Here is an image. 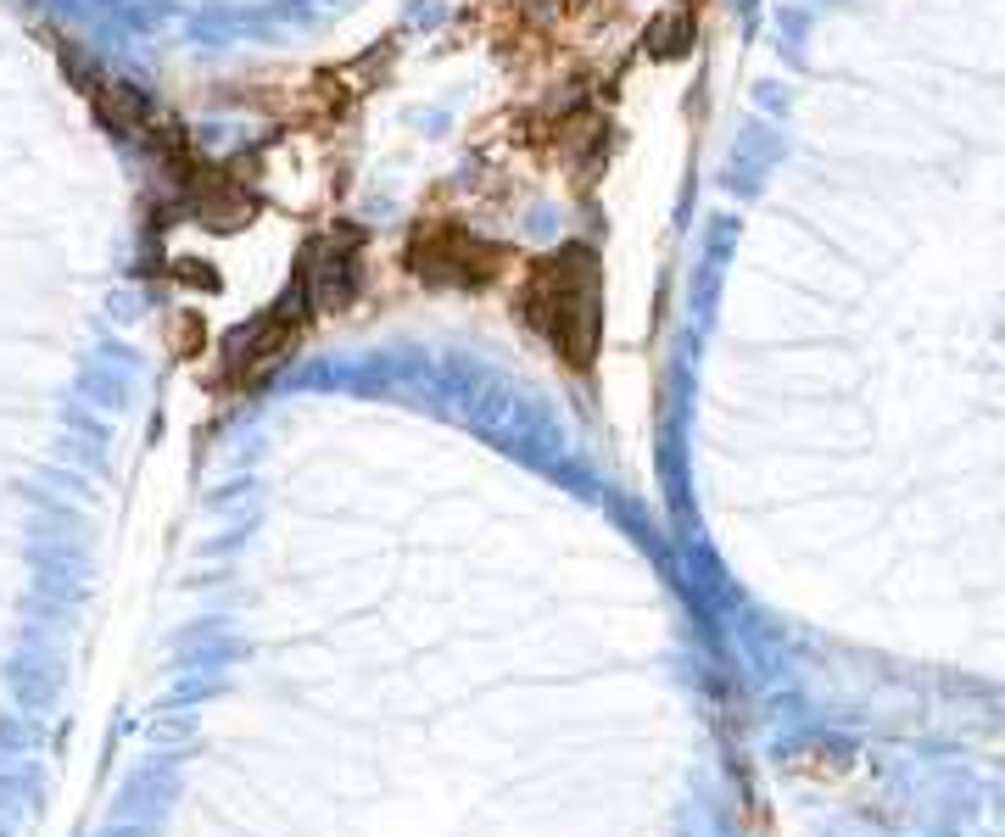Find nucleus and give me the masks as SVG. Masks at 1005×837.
<instances>
[{
  "instance_id": "nucleus-2",
  "label": "nucleus",
  "mask_w": 1005,
  "mask_h": 837,
  "mask_svg": "<svg viewBox=\"0 0 1005 837\" xmlns=\"http://www.w3.org/2000/svg\"><path fill=\"white\" fill-rule=\"evenodd\" d=\"M308 319H313V308H308V290H302V279H297L268 313H258L252 324H241V330L224 340V374H229L235 385L268 374L285 352L297 347V330H302Z\"/></svg>"
},
{
  "instance_id": "nucleus-1",
  "label": "nucleus",
  "mask_w": 1005,
  "mask_h": 837,
  "mask_svg": "<svg viewBox=\"0 0 1005 837\" xmlns=\"http://www.w3.org/2000/svg\"><path fill=\"white\" fill-rule=\"evenodd\" d=\"M525 324L548 335V347L570 363L587 369L598 352V330H603V279H598V258L587 246H564V252L542 258L525 279Z\"/></svg>"
},
{
  "instance_id": "nucleus-3",
  "label": "nucleus",
  "mask_w": 1005,
  "mask_h": 837,
  "mask_svg": "<svg viewBox=\"0 0 1005 837\" xmlns=\"http://www.w3.org/2000/svg\"><path fill=\"white\" fill-rule=\"evenodd\" d=\"M503 252L458 224H419L408 240V268L430 285H487Z\"/></svg>"
},
{
  "instance_id": "nucleus-4",
  "label": "nucleus",
  "mask_w": 1005,
  "mask_h": 837,
  "mask_svg": "<svg viewBox=\"0 0 1005 837\" xmlns=\"http://www.w3.org/2000/svg\"><path fill=\"white\" fill-rule=\"evenodd\" d=\"M358 235L352 229H330L324 240H313L308 246V258H302V290H308V308L313 313H342L347 302H352V290H358Z\"/></svg>"
}]
</instances>
